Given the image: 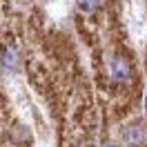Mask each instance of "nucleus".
I'll return each mask as SVG.
<instances>
[{
  "instance_id": "1",
  "label": "nucleus",
  "mask_w": 147,
  "mask_h": 147,
  "mask_svg": "<svg viewBox=\"0 0 147 147\" xmlns=\"http://www.w3.org/2000/svg\"><path fill=\"white\" fill-rule=\"evenodd\" d=\"M123 138L131 147H143L147 145V129L143 127V123H131L123 129Z\"/></svg>"
},
{
  "instance_id": "2",
  "label": "nucleus",
  "mask_w": 147,
  "mask_h": 147,
  "mask_svg": "<svg viewBox=\"0 0 147 147\" xmlns=\"http://www.w3.org/2000/svg\"><path fill=\"white\" fill-rule=\"evenodd\" d=\"M129 78H131L129 63L123 56H114V60H111V80L116 85H123V83H129Z\"/></svg>"
},
{
  "instance_id": "3",
  "label": "nucleus",
  "mask_w": 147,
  "mask_h": 147,
  "mask_svg": "<svg viewBox=\"0 0 147 147\" xmlns=\"http://www.w3.org/2000/svg\"><path fill=\"white\" fill-rule=\"evenodd\" d=\"M18 60H20V56H18V49L16 47H5L2 51H0V63L5 65L7 69H16L18 67Z\"/></svg>"
},
{
  "instance_id": "4",
  "label": "nucleus",
  "mask_w": 147,
  "mask_h": 147,
  "mask_svg": "<svg viewBox=\"0 0 147 147\" xmlns=\"http://www.w3.org/2000/svg\"><path fill=\"white\" fill-rule=\"evenodd\" d=\"M78 2V9L83 11H96L100 7V0H76Z\"/></svg>"
},
{
  "instance_id": "5",
  "label": "nucleus",
  "mask_w": 147,
  "mask_h": 147,
  "mask_svg": "<svg viewBox=\"0 0 147 147\" xmlns=\"http://www.w3.org/2000/svg\"><path fill=\"white\" fill-rule=\"evenodd\" d=\"M107 147H118V145H107Z\"/></svg>"
},
{
  "instance_id": "6",
  "label": "nucleus",
  "mask_w": 147,
  "mask_h": 147,
  "mask_svg": "<svg viewBox=\"0 0 147 147\" xmlns=\"http://www.w3.org/2000/svg\"><path fill=\"white\" fill-rule=\"evenodd\" d=\"M145 109H147V98H145Z\"/></svg>"
}]
</instances>
